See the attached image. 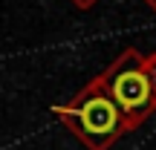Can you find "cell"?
<instances>
[{
	"mask_svg": "<svg viewBox=\"0 0 156 150\" xmlns=\"http://www.w3.org/2000/svg\"><path fill=\"white\" fill-rule=\"evenodd\" d=\"M52 113L87 150H110L127 133L124 116L101 75L90 78L67 104L52 107Z\"/></svg>",
	"mask_w": 156,
	"mask_h": 150,
	"instance_id": "6da1fadb",
	"label": "cell"
},
{
	"mask_svg": "<svg viewBox=\"0 0 156 150\" xmlns=\"http://www.w3.org/2000/svg\"><path fill=\"white\" fill-rule=\"evenodd\" d=\"M107 89L124 116V130L133 133L156 113V49L142 55L139 49H124L104 72Z\"/></svg>",
	"mask_w": 156,
	"mask_h": 150,
	"instance_id": "7a4b0ae2",
	"label": "cell"
},
{
	"mask_svg": "<svg viewBox=\"0 0 156 150\" xmlns=\"http://www.w3.org/2000/svg\"><path fill=\"white\" fill-rule=\"evenodd\" d=\"M69 3H73L75 9H93V6L98 3V0H69Z\"/></svg>",
	"mask_w": 156,
	"mask_h": 150,
	"instance_id": "3957f363",
	"label": "cell"
},
{
	"mask_svg": "<svg viewBox=\"0 0 156 150\" xmlns=\"http://www.w3.org/2000/svg\"><path fill=\"white\" fill-rule=\"evenodd\" d=\"M145 3H147V6H151V9H153V12H156V0H145Z\"/></svg>",
	"mask_w": 156,
	"mask_h": 150,
	"instance_id": "277c9868",
	"label": "cell"
}]
</instances>
